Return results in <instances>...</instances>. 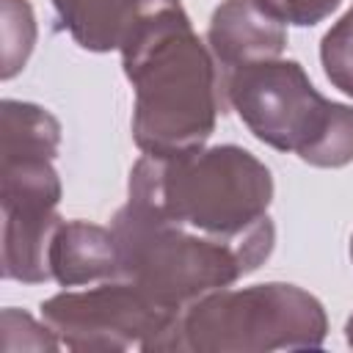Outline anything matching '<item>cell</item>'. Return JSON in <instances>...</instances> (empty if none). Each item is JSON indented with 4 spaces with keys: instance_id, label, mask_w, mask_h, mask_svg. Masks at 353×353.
<instances>
[{
    "instance_id": "obj_3",
    "label": "cell",
    "mask_w": 353,
    "mask_h": 353,
    "mask_svg": "<svg viewBox=\"0 0 353 353\" xmlns=\"http://www.w3.org/2000/svg\"><path fill=\"white\" fill-rule=\"evenodd\" d=\"M223 91L251 132L314 165L353 160V110L323 99L295 61H254L226 72Z\"/></svg>"
},
{
    "instance_id": "obj_5",
    "label": "cell",
    "mask_w": 353,
    "mask_h": 353,
    "mask_svg": "<svg viewBox=\"0 0 353 353\" xmlns=\"http://www.w3.org/2000/svg\"><path fill=\"white\" fill-rule=\"evenodd\" d=\"M179 309H171L152 298L138 284H108L91 292L58 295L44 306V317L69 336L72 347H94V336L105 334L102 347H113L110 334H124L135 345L138 334H165L176 328Z\"/></svg>"
},
{
    "instance_id": "obj_10",
    "label": "cell",
    "mask_w": 353,
    "mask_h": 353,
    "mask_svg": "<svg viewBox=\"0 0 353 353\" xmlns=\"http://www.w3.org/2000/svg\"><path fill=\"white\" fill-rule=\"evenodd\" d=\"M259 3L279 22H292V25H314L339 6V0H259Z\"/></svg>"
},
{
    "instance_id": "obj_7",
    "label": "cell",
    "mask_w": 353,
    "mask_h": 353,
    "mask_svg": "<svg viewBox=\"0 0 353 353\" xmlns=\"http://www.w3.org/2000/svg\"><path fill=\"white\" fill-rule=\"evenodd\" d=\"M47 265L55 270L61 284H80L113 276L119 273L116 234L80 221L58 226L50 240Z\"/></svg>"
},
{
    "instance_id": "obj_1",
    "label": "cell",
    "mask_w": 353,
    "mask_h": 353,
    "mask_svg": "<svg viewBox=\"0 0 353 353\" xmlns=\"http://www.w3.org/2000/svg\"><path fill=\"white\" fill-rule=\"evenodd\" d=\"M121 52L135 85L138 146L163 157L199 149L212 132L223 83H218L179 0H146Z\"/></svg>"
},
{
    "instance_id": "obj_4",
    "label": "cell",
    "mask_w": 353,
    "mask_h": 353,
    "mask_svg": "<svg viewBox=\"0 0 353 353\" xmlns=\"http://www.w3.org/2000/svg\"><path fill=\"white\" fill-rule=\"evenodd\" d=\"M290 328L303 345H320L325 320L320 303L287 284H259L243 292L210 295L190 306L176 331L190 334V347H223L226 336L237 334L234 347H270L265 334H281Z\"/></svg>"
},
{
    "instance_id": "obj_9",
    "label": "cell",
    "mask_w": 353,
    "mask_h": 353,
    "mask_svg": "<svg viewBox=\"0 0 353 353\" xmlns=\"http://www.w3.org/2000/svg\"><path fill=\"white\" fill-rule=\"evenodd\" d=\"M323 63L328 80L345 94H353V8L334 30H328L323 41Z\"/></svg>"
},
{
    "instance_id": "obj_11",
    "label": "cell",
    "mask_w": 353,
    "mask_h": 353,
    "mask_svg": "<svg viewBox=\"0 0 353 353\" xmlns=\"http://www.w3.org/2000/svg\"><path fill=\"white\" fill-rule=\"evenodd\" d=\"M350 254H353V245H350Z\"/></svg>"
},
{
    "instance_id": "obj_6",
    "label": "cell",
    "mask_w": 353,
    "mask_h": 353,
    "mask_svg": "<svg viewBox=\"0 0 353 353\" xmlns=\"http://www.w3.org/2000/svg\"><path fill=\"white\" fill-rule=\"evenodd\" d=\"M210 41L223 72H229L276 58L284 47V28L259 0H226L212 17Z\"/></svg>"
},
{
    "instance_id": "obj_8",
    "label": "cell",
    "mask_w": 353,
    "mask_h": 353,
    "mask_svg": "<svg viewBox=\"0 0 353 353\" xmlns=\"http://www.w3.org/2000/svg\"><path fill=\"white\" fill-rule=\"evenodd\" d=\"M63 25L88 50L121 47L146 0H52Z\"/></svg>"
},
{
    "instance_id": "obj_2",
    "label": "cell",
    "mask_w": 353,
    "mask_h": 353,
    "mask_svg": "<svg viewBox=\"0 0 353 353\" xmlns=\"http://www.w3.org/2000/svg\"><path fill=\"white\" fill-rule=\"evenodd\" d=\"M273 185L270 171L237 146L210 152L146 154L130 179V204L218 240H270L265 215Z\"/></svg>"
}]
</instances>
